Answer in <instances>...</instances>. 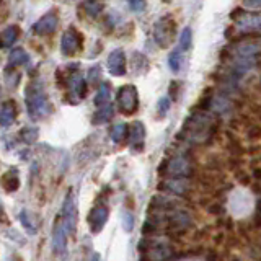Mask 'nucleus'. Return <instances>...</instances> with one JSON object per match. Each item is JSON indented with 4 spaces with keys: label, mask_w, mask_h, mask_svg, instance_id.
I'll use <instances>...</instances> for the list:
<instances>
[{
    "label": "nucleus",
    "mask_w": 261,
    "mask_h": 261,
    "mask_svg": "<svg viewBox=\"0 0 261 261\" xmlns=\"http://www.w3.org/2000/svg\"><path fill=\"white\" fill-rule=\"evenodd\" d=\"M27 106H28V113L33 118H44L51 113V105L46 93L43 92L38 84H31L27 90Z\"/></svg>",
    "instance_id": "obj_1"
},
{
    "label": "nucleus",
    "mask_w": 261,
    "mask_h": 261,
    "mask_svg": "<svg viewBox=\"0 0 261 261\" xmlns=\"http://www.w3.org/2000/svg\"><path fill=\"white\" fill-rule=\"evenodd\" d=\"M176 21L171 15H165L155 23L153 27V38H155V43H157L160 47H168L171 43L175 41L176 35H178V30H176Z\"/></svg>",
    "instance_id": "obj_2"
},
{
    "label": "nucleus",
    "mask_w": 261,
    "mask_h": 261,
    "mask_svg": "<svg viewBox=\"0 0 261 261\" xmlns=\"http://www.w3.org/2000/svg\"><path fill=\"white\" fill-rule=\"evenodd\" d=\"M118 106L122 114L130 116L139 108V95L134 85H122L118 90Z\"/></svg>",
    "instance_id": "obj_3"
},
{
    "label": "nucleus",
    "mask_w": 261,
    "mask_h": 261,
    "mask_svg": "<svg viewBox=\"0 0 261 261\" xmlns=\"http://www.w3.org/2000/svg\"><path fill=\"white\" fill-rule=\"evenodd\" d=\"M82 44H84V36H82L80 33L72 27L62 35L61 51L64 56H75L82 49Z\"/></svg>",
    "instance_id": "obj_4"
},
{
    "label": "nucleus",
    "mask_w": 261,
    "mask_h": 261,
    "mask_svg": "<svg viewBox=\"0 0 261 261\" xmlns=\"http://www.w3.org/2000/svg\"><path fill=\"white\" fill-rule=\"evenodd\" d=\"M61 219H62V224H64L65 232H67L69 235H73V233H75L77 211H75V202H73V194H72V191H69V194L65 196Z\"/></svg>",
    "instance_id": "obj_5"
},
{
    "label": "nucleus",
    "mask_w": 261,
    "mask_h": 261,
    "mask_svg": "<svg viewBox=\"0 0 261 261\" xmlns=\"http://www.w3.org/2000/svg\"><path fill=\"white\" fill-rule=\"evenodd\" d=\"M57 27H59V16L54 12H49L44 16H41V18L33 24V31H35V35L38 36H47V35H53L57 30Z\"/></svg>",
    "instance_id": "obj_6"
},
{
    "label": "nucleus",
    "mask_w": 261,
    "mask_h": 261,
    "mask_svg": "<svg viewBox=\"0 0 261 261\" xmlns=\"http://www.w3.org/2000/svg\"><path fill=\"white\" fill-rule=\"evenodd\" d=\"M67 248V232H65L62 219L57 217L53 225V251L56 255H62Z\"/></svg>",
    "instance_id": "obj_7"
},
{
    "label": "nucleus",
    "mask_w": 261,
    "mask_h": 261,
    "mask_svg": "<svg viewBox=\"0 0 261 261\" xmlns=\"http://www.w3.org/2000/svg\"><path fill=\"white\" fill-rule=\"evenodd\" d=\"M67 82V87H69V92L72 96H75L77 100H84L87 96V92H88V84L87 80L80 75L77 70H73L70 75L65 79Z\"/></svg>",
    "instance_id": "obj_8"
},
{
    "label": "nucleus",
    "mask_w": 261,
    "mask_h": 261,
    "mask_svg": "<svg viewBox=\"0 0 261 261\" xmlns=\"http://www.w3.org/2000/svg\"><path fill=\"white\" fill-rule=\"evenodd\" d=\"M108 70L114 77H122L126 73V54L122 49H114L108 56Z\"/></svg>",
    "instance_id": "obj_9"
},
{
    "label": "nucleus",
    "mask_w": 261,
    "mask_h": 261,
    "mask_svg": "<svg viewBox=\"0 0 261 261\" xmlns=\"http://www.w3.org/2000/svg\"><path fill=\"white\" fill-rule=\"evenodd\" d=\"M108 220V209L105 206H95L88 214V225L93 233H98Z\"/></svg>",
    "instance_id": "obj_10"
},
{
    "label": "nucleus",
    "mask_w": 261,
    "mask_h": 261,
    "mask_svg": "<svg viewBox=\"0 0 261 261\" xmlns=\"http://www.w3.org/2000/svg\"><path fill=\"white\" fill-rule=\"evenodd\" d=\"M18 114V106L13 100H7L2 106H0V126L2 127H10Z\"/></svg>",
    "instance_id": "obj_11"
},
{
    "label": "nucleus",
    "mask_w": 261,
    "mask_h": 261,
    "mask_svg": "<svg viewBox=\"0 0 261 261\" xmlns=\"http://www.w3.org/2000/svg\"><path fill=\"white\" fill-rule=\"evenodd\" d=\"M144 137H145V127L141 121H136L129 129V139H130V145H133L134 150H142L144 147Z\"/></svg>",
    "instance_id": "obj_12"
},
{
    "label": "nucleus",
    "mask_w": 261,
    "mask_h": 261,
    "mask_svg": "<svg viewBox=\"0 0 261 261\" xmlns=\"http://www.w3.org/2000/svg\"><path fill=\"white\" fill-rule=\"evenodd\" d=\"M0 185L7 191V193H15L18 191L20 188V176H18V170L16 168H10L7 170L2 175V179H0Z\"/></svg>",
    "instance_id": "obj_13"
},
{
    "label": "nucleus",
    "mask_w": 261,
    "mask_h": 261,
    "mask_svg": "<svg viewBox=\"0 0 261 261\" xmlns=\"http://www.w3.org/2000/svg\"><path fill=\"white\" fill-rule=\"evenodd\" d=\"M20 38V27L16 24H10L5 30L0 31V49H7L12 47Z\"/></svg>",
    "instance_id": "obj_14"
},
{
    "label": "nucleus",
    "mask_w": 261,
    "mask_h": 261,
    "mask_svg": "<svg viewBox=\"0 0 261 261\" xmlns=\"http://www.w3.org/2000/svg\"><path fill=\"white\" fill-rule=\"evenodd\" d=\"M28 61H30L28 53L24 51L23 47H16V49H13V51L10 53V56H8V69L20 67V65L28 64Z\"/></svg>",
    "instance_id": "obj_15"
},
{
    "label": "nucleus",
    "mask_w": 261,
    "mask_h": 261,
    "mask_svg": "<svg viewBox=\"0 0 261 261\" xmlns=\"http://www.w3.org/2000/svg\"><path fill=\"white\" fill-rule=\"evenodd\" d=\"M111 100V85L108 82H101L100 87H98V92H96V96H95V105L100 108V106H105L108 105Z\"/></svg>",
    "instance_id": "obj_16"
},
{
    "label": "nucleus",
    "mask_w": 261,
    "mask_h": 261,
    "mask_svg": "<svg viewBox=\"0 0 261 261\" xmlns=\"http://www.w3.org/2000/svg\"><path fill=\"white\" fill-rule=\"evenodd\" d=\"M114 116V108L108 103L105 106H100L98 111L93 114V124H105V122L111 121Z\"/></svg>",
    "instance_id": "obj_17"
},
{
    "label": "nucleus",
    "mask_w": 261,
    "mask_h": 261,
    "mask_svg": "<svg viewBox=\"0 0 261 261\" xmlns=\"http://www.w3.org/2000/svg\"><path fill=\"white\" fill-rule=\"evenodd\" d=\"M129 137V126L124 124V122H119V124H114L111 127V139L113 142L121 144L122 141H126Z\"/></svg>",
    "instance_id": "obj_18"
},
{
    "label": "nucleus",
    "mask_w": 261,
    "mask_h": 261,
    "mask_svg": "<svg viewBox=\"0 0 261 261\" xmlns=\"http://www.w3.org/2000/svg\"><path fill=\"white\" fill-rule=\"evenodd\" d=\"M84 10L88 16H92V18H98V16L101 15L103 12V4L100 0H84Z\"/></svg>",
    "instance_id": "obj_19"
},
{
    "label": "nucleus",
    "mask_w": 261,
    "mask_h": 261,
    "mask_svg": "<svg viewBox=\"0 0 261 261\" xmlns=\"http://www.w3.org/2000/svg\"><path fill=\"white\" fill-rule=\"evenodd\" d=\"M181 64H183V51L179 47H176L168 56V65L173 72H179L181 70Z\"/></svg>",
    "instance_id": "obj_20"
},
{
    "label": "nucleus",
    "mask_w": 261,
    "mask_h": 261,
    "mask_svg": "<svg viewBox=\"0 0 261 261\" xmlns=\"http://www.w3.org/2000/svg\"><path fill=\"white\" fill-rule=\"evenodd\" d=\"M39 137V129L35 126H27L20 130V139L24 144H35Z\"/></svg>",
    "instance_id": "obj_21"
},
{
    "label": "nucleus",
    "mask_w": 261,
    "mask_h": 261,
    "mask_svg": "<svg viewBox=\"0 0 261 261\" xmlns=\"http://www.w3.org/2000/svg\"><path fill=\"white\" fill-rule=\"evenodd\" d=\"M191 44H193V30L190 27H186L181 33H179L178 47L185 53V51H188V49H191Z\"/></svg>",
    "instance_id": "obj_22"
},
{
    "label": "nucleus",
    "mask_w": 261,
    "mask_h": 261,
    "mask_svg": "<svg viewBox=\"0 0 261 261\" xmlns=\"http://www.w3.org/2000/svg\"><path fill=\"white\" fill-rule=\"evenodd\" d=\"M181 82L179 80H171L170 82V85H168V95H170V100H173V101H178V98H179V93H181Z\"/></svg>",
    "instance_id": "obj_23"
},
{
    "label": "nucleus",
    "mask_w": 261,
    "mask_h": 261,
    "mask_svg": "<svg viewBox=\"0 0 261 261\" xmlns=\"http://www.w3.org/2000/svg\"><path fill=\"white\" fill-rule=\"evenodd\" d=\"M18 219H20V222H21V225L27 228V230L31 233V235H35L36 233V227H35V224L31 222V219H30V216H28V211H21L20 212V216H18Z\"/></svg>",
    "instance_id": "obj_24"
},
{
    "label": "nucleus",
    "mask_w": 261,
    "mask_h": 261,
    "mask_svg": "<svg viewBox=\"0 0 261 261\" xmlns=\"http://www.w3.org/2000/svg\"><path fill=\"white\" fill-rule=\"evenodd\" d=\"M137 65H139V69H144V70L149 67V61H147V57L141 53H136L133 56V67L137 69ZM137 73H139V70H137Z\"/></svg>",
    "instance_id": "obj_25"
},
{
    "label": "nucleus",
    "mask_w": 261,
    "mask_h": 261,
    "mask_svg": "<svg viewBox=\"0 0 261 261\" xmlns=\"http://www.w3.org/2000/svg\"><path fill=\"white\" fill-rule=\"evenodd\" d=\"M170 103H171V100H170V98H167V96H163V98H160V100H159L157 111H159L160 116H165V114L168 113V110H170Z\"/></svg>",
    "instance_id": "obj_26"
},
{
    "label": "nucleus",
    "mask_w": 261,
    "mask_h": 261,
    "mask_svg": "<svg viewBox=\"0 0 261 261\" xmlns=\"http://www.w3.org/2000/svg\"><path fill=\"white\" fill-rule=\"evenodd\" d=\"M100 77H101L100 65H95V67L88 70V82H92V84H98V82H100Z\"/></svg>",
    "instance_id": "obj_27"
},
{
    "label": "nucleus",
    "mask_w": 261,
    "mask_h": 261,
    "mask_svg": "<svg viewBox=\"0 0 261 261\" xmlns=\"http://www.w3.org/2000/svg\"><path fill=\"white\" fill-rule=\"evenodd\" d=\"M129 8L136 13H141L145 10V0H127Z\"/></svg>",
    "instance_id": "obj_28"
},
{
    "label": "nucleus",
    "mask_w": 261,
    "mask_h": 261,
    "mask_svg": "<svg viewBox=\"0 0 261 261\" xmlns=\"http://www.w3.org/2000/svg\"><path fill=\"white\" fill-rule=\"evenodd\" d=\"M122 227H124L126 232L133 230V227H134V217H133V214L124 212V216H122Z\"/></svg>",
    "instance_id": "obj_29"
},
{
    "label": "nucleus",
    "mask_w": 261,
    "mask_h": 261,
    "mask_svg": "<svg viewBox=\"0 0 261 261\" xmlns=\"http://www.w3.org/2000/svg\"><path fill=\"white\" fill-rule=\"evenodd\" d=\"M242 2L247 8H261V0H242Z\"/></svg>",
    "instance_id": "obj_30"
},
{
    "label": "nucleus",
    "mask_w": 261,
    "mask_h": 261,
    "mask_svg": "<svg viewBox=\"0 0 261 261\" xmlns=\"http://www.w3.org/2000/svg\"><path fill=\"white\" fill-rule=\"evenodd\" d=\"M243 13H245V12H243V7H239V8H235V10L230 13V18L237 21V20H240V18H242Z\"/></svg>",
    "instance_id": "obj_31"
},
{
    "label": "nucleus",
    "mask_w": 261,
    "mask_h": 261,
    "mask_svg": "<svg viewBox=\"0 0 261 261\" xmlns=\"http://www.w3.org/2000/svg\"><path fill=\"white\" fill-rule=\"evenodd\" d=\"M92 261H98V255H93V258H92Z\"/></svg>",
    "instance_id": "obj_32"
},
{
    "label": "nucleus",
    "mask_w": 261,
    "mask_h": 261,
    "mask_svg": "<svg viewBox=\"0 0 261 261\" xmlns=\"http://www.w3.org/2000/svg\"><path fill=\"white\" fill-rule=\"evenodd\" d=\"M163 4H171V0H162Z\"/></svg>",
    "instance_id": "obj_33"
}]
</instances>
